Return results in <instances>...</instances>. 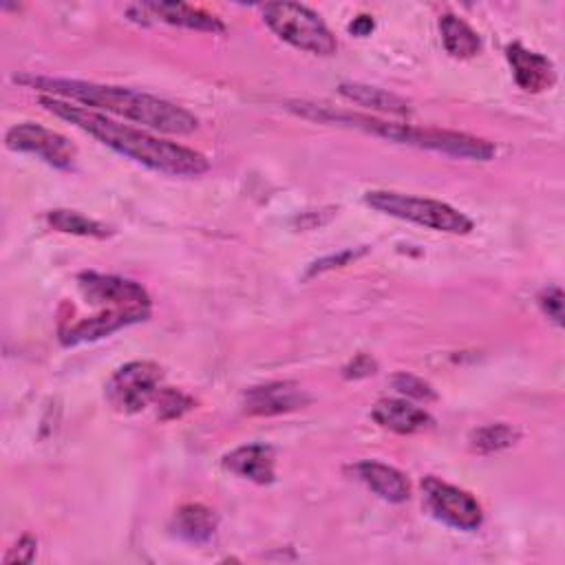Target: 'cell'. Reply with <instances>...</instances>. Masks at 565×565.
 Wrapping results in <instances>:
<instances>
[{"mask_svg":"<svg viewBox=\"0 0 565 565\" xmlns=\"http://www.w3.org/2000/svg\"><path fill=\"white\" fill-rule=\"evenodd\" d=\"M364 203L382 214L411 221L437 232L468 234L472 230V221L463 212L435 199H422L393 190H371L364 194Z\"/></svg>","mask_w":565,"mask_h":565,"instance_id":"cell-4","label":"cell"},{"mask_svg":"<svg viewBox=\"0 0 565 565\" xmlns=\"http://www.w3.org/2000/svg\"><path fill=\"white\" fill-rule=\"evenodd\" d=\"M439 33L446 51L457 60L475 57L481 51V40L477 31L455 13H444L439 18Z\"/></svg>","mask_w":565,"mask_h":565,"instance_id":"cell-18","label":"cell"},{"mask_svg":"<svg viewBox=\"0 0 565 565\" xmlns=\"http://www.w3.org/2000/svg\"><path fill=\"white\" fill-rule=\"evenodd\" d=\"M358 479L388 503H404L411 497V481L404 472L382 461H360L353 466Z\"/></svg>","mask_w":565,"mask_h":565,"instance_id":"cell-16","label":"cell"},{"mask_svg":"<svg viewBox=\"0 0 565 565\" xmlns=\"http://www.w3.org/2000/svg\"><path fill=\"white\" fill-rule=\"evenodd\" d=\"M340 95L358 106H364L369 110L375 113H386V115H395V117H404L411 113V106L406 99H402L395 93H388L384 88L377 86H369V84H360V82H342L338 86Z\"/></svg>","mask_w":565,"mask_h":565,"instance_id":"cell-17","label":"cell"},{"mask_svg":"<svg viewBox=\"0 0 565 565\" xmlns=\"http://www.w3.org/2000/svg\"><path fill=\"white\" fill-rule=\"evenodd\" d=\"M15 82L49 93L51 97H60L66 102L71 99L73 104L77 102L82 106H88L90 110H106L170 135H190L199 126V119L183 106L126 86L40 75H15Z\"/></svg>","mask_w":565,"mask_h":565,"instance_id":"cell-2","label":"cell"},{"mask_svg":"<svg viewBox=\"0 0 565 565\" xmlns=\"http://www.w3.org/2000/svg\"><path fill=\"white\" fill-rule=\"evenodd\" d=\"M148 313H150V309H104L95 316H88V318H82L66 327H60V340L66 347L93 342V340H99L121 327L146 320Z\"/></svg>","mask_w":565,"mask_h":565,"instance_id":"cell-11","label":"cell"},{"mask_svg":"<svg viewBox=\"0 0 565 565\" xmlns=\"http://www.w3.org/2000/svg\"><path fill=\"white\" fill-rule=\"evenodd\" d=\"M362 254V252H360ZM360 254L355 252H340L338 256H329V258H322V260H316L313 267L309 269V276L311 274H318V271H324V269H331V267H340V265H347L351 258L355 260Z\"/></svg>","mask_w":565,"mask_h":565,"instance_id":"cell-27","label":"cell"},{"mask_svg":"<svg viewBox=\"0 0 565 565\" xmlns=\"http://www.w3.org/2000/svg\"><path fill=\"white\" fill-rule=\"evenodd\" d=\"M375 369H377V364H375V360L373 358H369V355H364V353H360V355H355L347 366H344V377H353V380H358V377H366V375H373L375 373Z\"/></svg>","mask_w":565,"mask_h":565,"instance_id":"cell-26","label":"cell"},{"mask_svg":"<svg viewBox=\"0 0 565 565\" xmlns=\"http://www.w3.org/2000/svg\"><path fill=\"white\" fill-rule=\"evenodd\" d=\"M373 26H375L373 18H371V15H366V13H362V15L353 18V22L349 24V31H351L353 35H360V38H364V35H369V33L373 31Z\"/></svg>","mask_w":565,"mask_h":565,"instance_id":"cell-28","label":"cell"},{"mask_svg":"<svg viewBox=\"0 0 565 565\" xmlns=\"http://www.w3.org/2000/svg\"><path fill=\"white\" fill-rule=\"evenodd\" d=\"M46 223L64 234L75 236H93V238H106L113 234V230L77 210H51L46 212Z\"/></svg>","mask_w":565,"mask_h":565,"instance_id":"cell-20","label":"cell"},{"mask_svg":"<svg viewBox=\"0 0 565 565\" xmlns=\"http://www.w3.org/2000/svg\"><path fill=\"white\" fill-rule=\"evenodd\" d=\"M79 294L88 305L108 309H150L148 291L128 278L97 271H82L77 276Z\"/></svg>","mask_w":565,"mask_h":565,"instance_id":"cell-9","label":"cell"},{"mask_svg":"<svg viewBox=\"0 0 565 565\" xmlns=\"http://www.w3.org/2000/svg\"><path fill=\"white\" fill-rule=\"evenodd\" d=\"M216 530V514L203 503L181 505L174 514V532L192 543H205Z\"/></svg>","mask_w":565,"mask_h":565,"instance_id":"cell-19","label":"cell"},{"mask_svg":"<svg viewBox=\"0 0 565 565\" xmlns=\"http://www.w3.org/2000/svg\"><path fill=\"white\" fill-rule=\"evenodd\" d=\"M539 305L556 327H563V291L558 287L543 289L539 294Z\"/></svg>","mask_w":565,"mask_h":565,"instance_id":"cell-24","label":"cell"},{"mask_svg":"<svg viewBox=\"0 0 565 565\" xmlns=\"http://www.w3.org/2000/svg\"><path fill=\"white\" fill-rule=\"evenodd\" d=\"M265 24L287 44L313 53L333 55L338 42L316 11L298 2H269L260 7Z\"/></svg>","mask_w":565,"mask_h":565,"instance_id":"cell-5","label":"cell"},{"mask_svg":"<svg viewBox=\"0 0 565 565\" xmlns=\"http://www.w3.org/2000/svg\"><path fill=\"white\" fill-rule=\"evenodd\" d=\"M4 143L9 150L35 154L44 163L60 170L73 168L77 159V148L71 143L68 137L33 121H22L11 126L4 135Z\"/></svg>","mask_w":565,"mask_h":565,"instance_id":"cell-8","label":"cell"},{"mask_svg":"<svg viewBox=\"0 0 565 565\" xmlns=\"http://www.w3.org/2000/svg\"><path fill=\"white\" fill-rule=\"evenodd\" d=\"M307 402L309 395L298 382L280 380L247 388L243 395V411L256 417H271L302 408Z\"/></svg>","mask_w":565,"mask_h":565,"instance_id":"cell-10","label":"cell"},{"mask_svg":"<svg viewBox=\"0 0 565 565\" xmlns=\"http://www.w3.org/2000/svg\"><path fill=\"white\" fill-rule=\"evenodd\" d=\"M276 457H274V448L267 444H245L238 446L234 450H230L223 457V468L249 479L254 483L267 486L276 479V470H274Z\"/></svg>","mask_w":565,"mask_h":565,"instance_id":"cell-13","label":"cell"},{"mask_svg":"<svg viewBox=\"0 0 565 565\" xmlns=\"http://www.w3.org/2000/svg\"><path fill=\"white\" fill-rule=\"evenodd\" d=\"M422 494H424V505L428 508V512L437 521H441L455 530L470 532L483 523V510H481L479 501L470 492H466L452 483H446L437 477H426L422 481Z\"/></svg>","mask_w":565,"mask_h":565,"instance_id":"cell-7","label":"cell"},{"mask_svg":"<svg viewBox=\"0 0 565 565\" xmlns=\"http://www.w3.org/2000/svg\"><path fill=\"white\" fill-rule=\"evenodd\" d=\"M35 550H38V543L31 534H24L20 536V541L7 552L4 556V565H13V563H31L33 556H35Z\"/></svg>","mask_w":565,"mask_h":565,"instance_id":"cell-25","label":"cell"},{"mask_svg":"<svg viewBox=\"0 0 565 565\" xmlns=\"http://www.w3.org/2000/svg\"><path fill=\"white\" fill-rule=\"evenodd\" d=\"M287 108L294 110L296 115L313 119V121L353 126V128H360L364 132L397 141V143L428 148V150L444 152L450 157L490 161L497 154V148L490 141H486L481 137L466 135V132L441 130V128H430V126L424 128V126H411V124H395V121H384V119H377L371 115L347 113V110H338L333 106L311 104V102H289Z\"/></svg>","mask_w":565,"mask_h":565,"instance_id":"cell-3","label":"cell"},{"mask_svg":"<svg viewBox=\"0 0 565 565\" xmlns=\"http://www.w3.org/2000/svg\"><path fill=\"white\" fill-rule=\"evenodd\" d=\"M391 382H393V388L397 393H402V395H406L411 399H417V402H433V399H437L435 388L426 380H422V377H417L413 373H406V371L395 373Z\"/></svg>","mask_w":565,"mask_h":565,"instance_id":"cell-23","label":"cell"},{"mask_svg":"<svg viewBox=\"0 0 565 565\" xmlns=\"http://www.w3.org/2000/svg\"><path fill=\"white\" fill-rule=\"evenodd\" d=\"M154 404H157V417L168 422V419H177L183 413H188L194 406V399L177 388L166 386V388H159Z\"/></svg>","mask_w":565,"mask_h":565,"instance_id":"cell-22","label":"cell"},{"mask_svg":"<svg viewBox=\"0 0 565 565\" xmlns=\"http://www.w3.org/2000/svg\"><path fill=\"white\" fill-rule=\"evenodd\" d=\"M371 417L382 426L399 435H413L428 430L433 426V417L419 408L413 406L406 399H395V397H382L375 402L371 408Z\"/></svg>","mask_w":565,"mask_h":565,"instance_id":"cell-15","label":"cell"},{"mask_svg":"<svg viewBox=\"0 0 565 565\" xmlns=\"http://www.w3.org/2000/svg\"><path fill=\"white\" fill-rule=\"evenodd\" d=\"M161 366L148 360H135L119 366L106 384L108 404L126 415L143 411L154 402L161 386Z\"/></svg>","mask_w":565,"mask_h":565,"instance_id":"cell-6","label":"cell"},{"mask_svg":"<svg viewBox=\"0 0 565 565\" xmlns=\"http://www.w3.org/2000/svg\"><path fill=\"white\" fill-rule=\"evenodd\" d=\"M40 104L55 117H62L75 128L88 132L99 143L150 170L172 177H196L207 170V159L188 146L159 139L141 128L121 124L113 117H106L86 106H75L73 102L60 97L42 95Z\"/></svg>","mask_w":565,"mask_h":565,"instance_id":"cell-1","label":"cell"},{"mask_svg":"<svg viewBox=\"0 0 565 565\" xmlns=\"http://www.w3.org/2000/svg\"><path fill=\"white\" fill-rule=\"evenodd\" d=\"M521 437V433L510 426V424H486V426H479L470 433L468 441H470V448L479 455H492V452H499L503 448H510L512 444H516Z\"/></svg>","mask_w":565,"mask_h":565,"instance_id":"cell-21","label":"cell"},{"mask_svg":"<svg viewBox=\"0 0 565 565\" xmlns=\"http://www.w3.org/2000/svg\"><path fill=\"white\" fill-rule=\"evenodd\" d=\"M505 57L512 68L514 82L527 93H543L554 86L556 68L545 55L525 49L519 42L505 46Z\"/></svg>","mask_w":565,"mask_h":565,"instance_id":"cell-12","label":"cell"},{"mask_svg":"<svg viewBox=\"0 0 565 565\" xmlns=\"http://www.w3.org/2000/svg\"><path fill=\"white\" fill-rule=\"evenodd\" d=\"M141 13H148L150 18H157L166 24L185 26L194 31H207V33H223L225 24L218 15L207 13L199 7H190L183 2H143L135 4Z\"/></svg>","mask_w":565,"mask_h":565,"instance_id":"cell-14","label":"cell"}]
</instances>
